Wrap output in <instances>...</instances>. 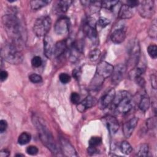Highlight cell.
Returning <instances> with one entry per match:
<instances>
[{
  "mask_svg": "<svg viewBox=\"0 0 157 157\" xmlns=\"http://www.w3.org/2000/svg\"><path fill=\"white\" fill-rule=\"evenodd\" d=\"M156 33H157V27H156V20H153L152 23L148 30V36L153 39H156Z\"/></svg>",
  "mask_w": 157,
  "mask_h": 157,
  "instance_id": "cell-30",
  "label": "cell"
},
{
  "mask_svg": "<svg viewBox=\"0 0 157 157\" xmlns=\"http://www.w3.org/2000/svg\"><path fill=\"white\" fill-rule=\"evenodd\" d=\"M2 22L12 42L21 47L26 40V33L20 15L16 11L11 10L2 16Z\"/></svg>",
  "mask_w": 157,
  "mask_h": 157,
  "instance_id": "cell-1",
  "label": "cell"
},
{
  "mask_svg": "<svg viewBox=\"0 0 157 157\" xmlns=\"http://www.w3.org/2000/svg\"><path fill=\"white\" fill-rule=\"evenodd\" d=\"M52 20L49 16H42L36 19L33 26V31L38 37L45 36L49 31Z\"/></svg>",
  "mask_w": 157,
  "mask_h": 157,
  "instance_id": "cell-5",
  "label": "cell"
},
{
  "mask_svg": "<svg viewBox=\"0 0 157 157\" xmlns=\"http://www.w3.org/2000/svg\"><path fill=\"white\" fill-rule=\"evenodd\" d=\"M150 80H151V86L153 87V89L156 90V89L157 82H156V75L155 73L151 74V75H150Z\"/></svg>",
  "mask_w": 157,
  "mask_h": 157,
  "instance_id": "cell-42",
  "label": "cell"
},
{
  "mask_svg": "<svg viewBox=\"0 0 157 157\" xmlns=\"http://www.w3.org/2000/svg\"><path fill=\"white\" fill-rule=\"evenodd\" d=\"M10 155V151L6 148L2 149L0 151V156L1 157H7L9 156Z\"/></svg>",
  "mask_w": 157,
  "mask_h": 157,
  "instance_id": "cell-46",
  "label": "cell"
},
{
  "mask_svg": "<svg viewBox=\"0 0 157 157\" xmlns=\"http://www.w3.org/2000/svg\"><path fill=\"white\" fill-rule=\"evenodd\" d=\"M149 151L148 145L147 144H140L137 150V155L139 156H147Z\"/></svg>",
  "mask_w": 157,
  "mask_h": 157,
  "instance_id": "cell-26",
  "label": "cell"
},
{
  "mask_svg": "<svg viewBox=\"0 0 157 157\" xmlns=\"http://www.w3.org/2000/svg\"><path fill=\"white\" fill-rule=\"evenodd\" d=\"M139 1H135V0H131V1H126V5L131 8H134L135 7H137L139 5Z\"/></svg>",
  "mask_w": 157,
  "mask_h": 157,
  "instance_id": "cell-41",
  "label": "cell"
},
{
  "mask_svg": "<svg viewBox=\"0 0 157 157\" xmlns=\"http://www.w3.org/2000/svg\"><path fill=\"white\" fill-rule=\"evenodd\" d=\"M31 136L30 134L26 132H23L18 136V143L20 145H26L29 142V141L31 140Z\"/></svg>",
  "mask_w": 157,
  "mask_h": 157,
  "instance_id": "cell-25",
  "label": "cell"
},
{
  "mask_svg": "<svg viewBox=\"0 0 157 157\" xmlns=\"http://www.w3.org/2000/svg\"><path fill=\"white\" fill-rule=\"evenodd\" d=\"M83 44L81 40L73 42L69 47V59L71 61H77L83 54Z\"/></svg>",
  "mask_w": 157,
  "mask_h": 157,
  "instance_id": "cell-9",
  "label": "cell"
},
{
  "mask_svg": "<svg viewBox=\"0 0 157 157\" xmlns=\"http://www.w3.org/2000/svg\"><path fill=\"white\" fill-rule=\"evenodd\" d=\"M138 118L133 117L123 124L122 131L123 135L126 138H129L131 137L138 123Z\"/></svg>",
  "mask_w": 157,
  "mask_h": 157,
  "instance_id": "cell-13",
  "label": "cell"
},
{
  "mask_svg": "<svg viewBox=\"0 0 157 157\" xmlns=\"http://www.w3.org/2000/svg\"><path fill=\"white\" fill-rule=\"evenodd\" d=\"M98 102V100L94 97L88 95L82 102L77 104V108L79 112H83L86 109L96 105Z\"/></svg>",
  "mask_w": 157,
  "mask_h": 157,
  "instance_id": "cell-14",
  "label": "cell"
},
{
  "mask_svg": "<svg viewBox=\"0 0 157 157\" xmlns=\"http://www.w3.org/2000/svg\"><path fill=\"white\" fill-rule=\"evenodd\" d=\"M8 77V72L6 71H1L0 73V78L1 82L5 81Z\"/></svg>",
  "mask_w": 157,
  "mask_h": 157,
  "instance_id": "cell-45",
  "label": "cell"
},
{
  "mask_svg": "<svg viewBox=\"0 0 157 157\" xmlns=\"http://www.w3.org/2000/svg\"><path fill=\"white\" fill-rule=\"evenodd\" d=\"M138 11L141 17L145 18H150L155 13V4L151 0L142 1L139 2Z\"/></svg>",
  "mask_w": 157,
  "mask_h": 157,
  "instance_id": "cell-7",
  "label": "cell"
},
{
  "mask_svg": "<svg viewBox=\"0 0 157 157\" xmlns=\"http://www.w3.org/2000/svg\"><path fill=\"white\" fill-rule=\"evenodd\" d=\"M102 142V139L100 137L98 136H94L91 137L89 140V147H98Z\"/></svg>",
  "mask_w": 157,
  "mask_h": 157,
  "instance_id": "cell-31",
  "label": "cell"
},
{
  "mask_svg": "<svg viewBox=\"0 0 157 157\" xmlns=\"http://www.w3.org/2000/svg\"><path fill=\"white\" fill-rule=\"evenodd\" d=\"M1 56L6 62L12 64H19L23 59L20 46L13 42L6 43L1 50Z\"/></svg>",
  "mask_w": 157,
  "mask_h": 157,
  "instance_id": "cell-3",
  "label": "cell"
},
{
  "mask_svg": "<svg viewBox=\"0 0 157 157\" xmlns=\"http://www.w3.org/2000/svg\"><path fill=\"white\" fill-rule=\"evenodd\" d=\"M60 145L61 149L63 153L67 156H77L76 151L75 150L74 147L70 144V142L64 139L61 137L60 139Z\"/></svg>",
  "mask_w": 157,
  "mask_h": 157,
  "instance_id": "cell-16",
  "label": "cell"
},
{
  "mask_svg": "<svg viewBox=\"0 0 157 157\" xmlns=\"http://www.w3.org/2000/svg\"><path fill=\"white\" fill-rule=\"evenodd\" d=\"M44 44V53L45 56L48 58H50L53 55V51L55 44L52 38L50 36L46 35L44 36L43 40Z\"/></svg>",
  "mask_w": 157,
  "mask_h": 157,
  "instance_id": "cell-18",
  "label": "cell"
},
{
  "mask_svg": "<svg viewBox=\"0 0 157 157\" xmlns=\"http://www.w3.org/2000/svg\"><path fill=\"white\" fill-rule=\"evenodd\" d=\"M59 79L60 82L64 84H66L71 81V76L67 73H61L59 75Z\"/></svg>",
  "mask_w": 157,
  "mask_h": 157,
  "instance_id": "cell-36",
  "label": "cell"
},
{
  "mask_svg": "<svg viewBox=\"0 0 157 157\" xmlns=\"http://www.w3.org/2000/svg\"><path fill=\"white\" fill-rule=\"evenodd\" d=\"M7 128V122L5 120H0V132L3 133L6 131Z\"/></svg>",
  "mask_w": 157,
  "mask_h": 157,
  "instance_id": "cell-40",
  "label": "cell"
},
{
  "mask_svg": "<svg viewBox=\"0 0 157 157\" xmlns=\"http://www.w3.org/2000/svg\"><path fill=\"white\" fill-rule=\"evenodd\" d=\"M51 2L48 0H33L30 1V6L33 10H38L41 8L47 6Z\"/></svg>",
  "mask_w": 157,
  "mask_h": 157,
  "instance_id": "cell-23",
  "label": "cell"
},
{
  "mask_svg": "<svg viewBox=\"0 0 157 157\" xmlns=\"http://www.w3.org/2000/svg\"><path fill=\"white\" fill-rule=\"evenodd\" d=\"M118 3V1H102L101 7L107 10H112Z\"/></svg>",
  "mask_w": 157,
  "mask_h": 157,
  "instance_id": "cell-28",
  "label": "cell"
},
{
  "mask_svg": "<svg viewBox=\"0 0 157 157\" xmlns=\"http://www.w3.org/2000/svg\"><path fill=\"white\" fill-rule=\"evenodd\" d=\"M128 55L129 58L128 64L129 66L132 67L131 69H133L138 64L140 56V45L138 40H131L128 49Z\"/></svg>",
  "mask_w": 157,
  "mask_h": 157,
  "instance_id": "cell-6",
  "label": "cell"
},
{
  "mask_svg": "<svg viewBox=\"0 0 157 157\" xmlns=\"http://www.w3.org/2000/svg\"><path fill=\"white\" fill-rule=\"evenodd\" d=\"M29 80L33 83H37L42 82V78L40 75L33 73L29 75Z\"/></svg>",
  "mask_w": 157,
  "mask_h": 157,
  "instance_id": "cell-35",
  "label": "cell"
},
{
  "mask_svg": "<svg viewBox=\"0 0 157 157\" xmlns=\"http://www.w3.org/2000/svg\"><path fill=\"white\" fill-rule=\"evenodd\" d=\"M115 91L113 88L110 89L106 92L100 99L99 103V107L101 109L106 108L110 103H112L115 96Z\"/></svg>",
  "mask_w": 157,
  "mask_h": 157,
  "instance_id": "cell-15",
  "label": "cell"
},
{
  "mask_svg": "<svg viewBox=\"0 0 157 157\" xmlns=\"http://www.w3.org/2000/svg\"><path fill=\"white\" fill-rule=\"evenodd\" d=\"M33 122L38 132L39 138L43 144L45 145L52 153H57L58 148L53 137L43 121L36 116L33 117Z\"/></svg>",
  "mask_w": 157,
  "mask_h": 157,
  "instance_id": "cell-2",
  "label": "cell"
},
{
  "mask_svg": "<svg viewBox=\"0 0 157 157\" xmlns=\"http://www.w3.org/2000/svg\"><path fill=\"white\" fill-rule=\"evenodd\" d=\"M42 64V59L39 56H34L31 59V65L33 67L37 68L39 67Z\"/></svg>",
  "mask_w": 157,
  "mask_h": 157,
  "instance_id": "cell-34",
  "label": "cell"
},
{
  "mask_svg": "<svg viewBox=\"0 0 157 157\" xmlns=\"http://www.w3.org/2000/svg\"><path fill=\"white\" fill-rule=\"evenodd\" d=\"M147 52L149 56L153 59L157 56V47L155 44H151L147 47Z\"/></svg>",
  "mask_w": 157,
  "mask_h": 157,
  "instance_id": "cell-32",
  "label": "cell"
},
{
  "mask_svg": "<svg viewBox=\"0 0 157 157\" xmlns=\"http://www.w3.org/2000/svg\"><path fill=\"white\" fill-rule=\"evenodd\" d=\"M150 98H148V95L146 93H144L141 96L140 100L139 103V109L144 112H145L147 110H148L149 107H150Z\"/></svg>",
  "mask_w": 157,
  "mask_h": 157,
  "instance_id": "cell-22",
  "label": "cell"
},
{
  "mask_svg": "<svg viewBox=\"0 0 157 157\" xmlns=\"http://www.w3.org/2000/svg\"><path fill=\"white\" fill-rule=\"evenodd\" d=\"M72 3V1H59L57 4V9L59 12L65 13Z\"/></svg>",
  "mask_w": 157,
  "mask_h": 157,
  "instance_id": "cell-24",
  "label": "cell"
},
{
  "mask_svg": "<svg viewBox=\"0 0 157 157\" xmlns=\"http://www.w3.org/2000/svg\"><path fill=\"white\" fill-rule=\"evenodd\" d=\"M26 151L28 155H36V154H37V153L39 151V150H38L37 147L34 146V145H30V146H28L26 148Z\"/></svg>",
  "mask_w": 157,
  "mask_h": 157,
  "instance_id": "cell-37",
  "label": "cell"
},
{
  "mask_svg": "<svg viewBox=\"0 0 157 157\" xmlns=\"http://www.w3.org/2000/svg\"><path fill=\"white\" fill-rule=\"evenodd\" d=\"M118 17L121 19H128L131 18L134 15L132 9L126 4H123L118 11Z\"/></svg>",
  "mask_w": 157,
  "mask_h": 157,
  "instance_id": "cell-21",
  "label": "cell"
},
{
  "mask_svg": "<svg viewBox=\"0 0 157 157\" xmlns=\"http://www.w3.org/2000/svg\"><path fill=\"white\" fill-rule=\"evenodd\" d=\"M69 20L65 17H61L56 21L54 26V30L56 34L64 35L69 31Z\"/></svg>",
  "mask_w": 157,
  "mask_h": 157,
  "instance_id": "cell-12",
  "label": "cell"
},
{
  "mask_svg": "<svg viewBox=\"0 0 157 157\" xmlns=\"http://www.w3.org/2000/svg\"><path fill=\"white\" fill-rule=\"evenodd\" d=\"M126 66L123 64H118L113 66V69L112 73V83L117 85L123 80L126 71Z\"/></svg>",
  "mask_w": 157,
  "mask_h": 157,
  "instance_id": "cell-11",
  "label": "cell"
},
{
  "mask_svg": "<svg viewBox=\"0 0 157 157\" xmlns=\"http://www.w3.org/2000/svg\"><path fill=\"white\" fill-rule=\"evenodd\" d=\"M147 126L149 129L156 128V118H150L147 121Z\"/></svg>",
  "mask_w": 157,
  "mask_h": 157,
  "instance_id": "cell-39",
  "label": "cell"
},
{
  "mask_svg": "<svg viewBox=\"0 0 157 157\" xmlns=\"http://www.w3.org/2000/svg\"><path fill=\"white\" fill-rule=\"evenodd\" d=\"M120 148L121 151L125 155H129L132 151V147L128 142L125 140L121 143Z\"/></svg>",
  "mask_w": 157,
  "mask_h": 157,
  "instance_id": "cell-27",
  "label": "cell"
},
{
  "mask_svg": "<svg viewBox=\"0 0 157 157\" xmlns=\"http://www.w3.org/2000/svg\"><path fill=\"white\" fill-rule=\"evenodd\" d=\"M80 96L78 93L76 92L72 93L71 95V101L74 104H78L80 102Z\"/></svg>",
  "mask_w": 157,
  "mask_h": 157,
  "instance_id": "cell-38",
  "label": "cell"
},
{
  "mask_svg": "<svg viewBox=\"0 0 157 157\" xmlns=\"http://www.w3.org/2000/svg\"><path fill=\"white\" fill-rule=\"evenodd\" d=\"M104 123L111 134H114L119 129V123L118 120L111 115L104 117Z\"/></svg>",
  "mask_w": 157,
  "mask_h": 157,
  "instance_id": "cell-19",
  "label": "cell"
},
{
  "mask_svg": "<svg viewBox=\"0 0 157 157\" xmlns=\"http://www.w3.org/2000/svg\"><path fill=\"white\" fill-rule=\"evenodd\" d=\"M15 156H24V155H23V154H17V155H15Z\"/></svg>",
  "mask_w": 157,
  "mask_h": 157,
  "instance_id": "cell-47",
  "label": "cell"
},
{
  "mask_svg": "<svg viewBox=\"0 0 157 157\" xmlns=\"http://www.w3.org/2000/svg\"><path fill=\"white\" fill-rule=\"evenodd\" d=\"M96 23L94 19L88 18L84 23L83 32L88 38L93 42H96L98 40V32L96 30Z\"/></svg>",
  "mask_w": 157,
  "mask_h": 157,
  "instance_id": "cell-8",
  "label": "cell"
},
{
  "mask_svg": "<svg viewBox=\"0 0 157 157\" xmlns=\"http://www.w3.org/2000/svg\"><path fill=\"white\" fill-rule=\"evenodd\" d=\"M113 66L105 61H101L97 66L96 74L104 80L111 76Z\"/></svg>",
  "mask_w": 157,
  "mask_h": 157,
  "instance_id": "cell-10",
  "label": "cell"
},
{
  "mask_svg": "<svg viewBox=\"0 0 157 157\" xmlns=\"http://www.w3.org/2000/svg\"><path fill=\"white\" fill-rule=\"evenodd\" d=\"M126 29L124 27H120L114 29L110 35V39L114 44L122 43L126 38Z\"/></svg>",
  "mask_w": 157,
  "mask_h": 157,
  "instance_id": "cell-17",
  "label": "cell"
},
{
  "mask_svg": "<svg viewBox=\"0 0 157 157\" xmlns=\"http://www.w3.org/2000/svg\"><path fill=\"white\" fill-rule=\"evenodd\" d=\"M115 109L119 113H127L132 109V101L129 94L126 91H120L115 94V98L112 102Z\"/></svg>",
  "mask_w": 157,
  "mask_h": 157,
  "instance_id": "cell-4",
  "label": "cell"
},
{
  "mask_svg": "<svg viewBox=\"0 0 157 157\" xmlns=\"http://www.w3.org/2000/svg\"><path fill=\"white\" fill-rule=\"evenodd\" d=\"M81 75V71L78 68H75L74 70L72 71V76L77 80L79 79L80 76Z\"/></svg>",
  "mask_w": 157,
  "mask_h": 157,
  "instance_id": "cell-44",
  "label": "cell"
},
{
  "mask_svg": "<svg viewBox=\"0 0 157 157\" xmlns=\"http://www.w3.org/2000/svg\"><path fill=\"white\" fill-rule=\"evenodd\" d=\"M134 80L136 82L137 84H138L141 87H144L145 83V81L144 80V78L143 77H142V76L140 77H138L137 78H136L134 79Z\"/></svg>",
  "mask_w": 157,
  "mask_h": 157,
  "instance_id": "cell-43",
  "label": "cell"
},
{
  "mask_svg": "<svg viewBox=\"0 0 157 157\" xmlns=\"http://www.w3.org/2000/svg\"><path fill=\"white\" fill-rule=\"evenodd\" d=\"M101 51L98 48H94L91 50L88 54V58L91 61H97L99 56H101Z\"/></svg>",
  "mask_w": 157,
  "mask_h": 157,
  "instance_id": "cell-29",
  "label": "cell"
},
{
  "mask_svg": "<svg viewBox=\"0 0 157 157\" xmlns=\"http://www.w3.org/2000/svg\"><path fill=\"white\" fill-rule=\"evenodd\" d=\"M67 48V43L66 40H62L57 42L54 47L53 56L56 58H59L62 56Z\"/></svg>",
  "mask_w": 157,
  "mask_h": 157,
  "instance_id": "cell-20",
  "label": "cell"
},
{
  "mask_svg": "<svg viewBox=\"0 0 157 157\" xmlns=\"http://www.w3.org/2000/svg\"><path fill=\"white\" fill-rule=\"evenodd\" d=\"M110 23V20L104 17H99V18L98 19L96 24L98 25V26H99L101 28H104L105 26H107V25H109Z\"/></svg>",
  "mask_w": 157,
  "mask_h": 157,
  "instance_id": "cell-33",
  "label": "cell"
}]
</instances>
